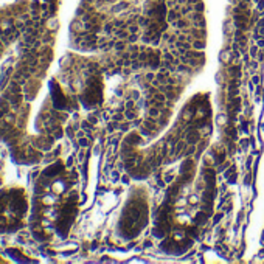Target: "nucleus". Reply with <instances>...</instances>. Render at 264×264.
<instances>
[{
  "instance_id": "obj_1",
  "label": "nucleus",
  "mask_w": 264,
  "mask_h": 264,
  "mask_svg": "<svg viewBox=\"0 0 264 264\" xmlns=\"http://www.w3.org/2000/svg\"><path fill=\"white\" fill-rule=\"evenodd\" d=\"M28 197L24 188L6 186L0 190V233H14L25 224Z\"/></svg>"
}]
</instances>
